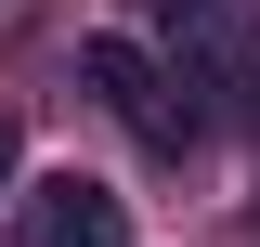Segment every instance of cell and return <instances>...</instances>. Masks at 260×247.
<instances>
[{
  "label": "cell",
  "instance_id": "cell-1",
  "mask_svg": "<svg viewBox=\"0 0 260 247\" xmlns=\"http://www.w3.org/2000/svg\"><path fill=\"white\" fill-rule=\"evenodd\" d=\"M78 91H91L104 117L130 130V143H156V156H182V143H195V104H182V78H169L143 39H78Z\"/></svg>",
  "mask_w": 260,
  "mask_h": 247
},
{
  "label": "cell",
  "instance_id": "cell-2",
  "mask_svg": "<svg viewBox=\"0 0 260 247\" xmlns=\"http://www.w3.org/2000/svg\"><path fill=\"white\" fill-rule=\"evenodd\" d=\"M195 91H247L260 104V0H143Z\"/></svg>",
  "mask_w": 260,
  "mask_h": 247
},
{
  "label": "cell",
  "instance_id": "cell-3",
  "mask_svg": "<svg viewBox=\"0 0 260 247\" xmlns=\"http://www.w3.org/2000/svg\"><path fill=\"white\" fill-rule=\"evenodd\" d=\"M13 247H130V195H104L91 169H52L13 195Z\"/></svg>",
  "mask_w": 260,
  "mask_h": 247
},
{
  "label": "cell",
  "instance_id": "cell-4",
  "mask_svg": "<svg viewBox=\"0 0 260 247\" xmlns=\"http://www.w3.org/2000/svg\"><path fill=\"white\" fill-rule=\"evenodd\" d=\"M0 182H13V117H0Z\"/></svg>",
  "mask_w": 260,
  "mask_h": 247
}]
</instances>
